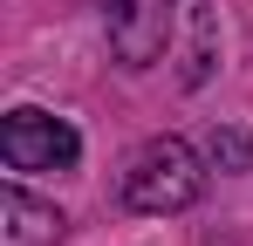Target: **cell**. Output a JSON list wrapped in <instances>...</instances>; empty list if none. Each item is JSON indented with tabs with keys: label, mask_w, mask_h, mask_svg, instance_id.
<instances>
[{
	"label": "cell",
	"mask_w": 253,
	"mask_h": 246,
	"mask_svg": "<svg viewBox=\"0 0 253 246\" xmlns=\"http://www.w3.org/2000/svg\"><path fill=\"white\" fill-rule=\"evenodd\" d=\"M130 212L144 219H165V212H185V205L206 192V164L185 137H144L137 151L124 158V178H117Z\"/></svg>",
	"instance_id": "obj_1"
},
{
	"label": "cell",
	"mask_w": 253,
	"mask_h": 246,
	"mask_svg": "<svg viewBox=\"0 0 253 246\" xmlns=\"http://www.w3.org/2000/svg\"><path fill=\"white\" fill-rule=\"evenodd\" d=\"M0 158H7V171H76L83 137H76L69 117H48L35 103H21L0 123Z\"/></svg>",
	"instance_id": "obj_2"
},
{
	"label": "cell",
	"mask_w": 253,
	"mask_h": 246,
	"mask_svg": "<svg viewBox=\"0 0 253 246\" xmlns=\"http://www.w3.org/2000/svg\"><path fill=\"white\" fill-rule=\"evenodd\" d=\"M171 7L178 0H103V28H110V55L124 69H151L171 41Z\"/></svg>",
	"instance_id": "obj_3"
},
{
	"label": "cell",
	"mask_w": 253,
	"mask_h": 246,
	"mask_svg": "<svg viewBox=\"0 0 253 246\" xmlns=\"http://www.w3.org/2000/svg\"><path fill=\"white\" fill-rule=\"evenodd\" d=\"M62 240V212L35 199L28 185H0V246H55Z\"/></svg>",
	"instance_id": "obj_4"
},
{
	"label": "cell",
	"mask_w": 253,
	"mask_h": 246,
	"mask_svg": "<svg viewBox=\"0 0 253 246\" xmlns=\"http://www.w3.org/2000/svg\"><path fill=\"white\" fill-rule=\"evenodd\" d=\"M212 158L233 164V171H247V164H253V144L240 137V130H219V137H212Z\"/></svg>",
	"instance_id": "obj_5"
}]
</instances>
